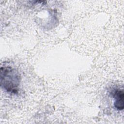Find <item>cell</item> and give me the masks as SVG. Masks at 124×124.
Returning <instances> with one entry per match:
<instances>
[{"label": "cell", "mask_w": 124, "mask_h": 124, "mask_svg": "<svg viewBox=\"0 0 124 124\" xmlns=\"http://www.w3.org/2000/svg\"><path fill=\"white\" fill-rule=\"evenodd\" d=\"M0 76L1 86L4 90L11 93L17 92L20 76L15 69L11 67H1Z\"/></svg>", "instance_id": "cell-1"}, {"label": "cell", "mask_w": 124, "mask_h": 124, "mask_svg": "<svg viewBox=\"0 0 124 124\" xmlns=\"http://www.w3.org/2000/svg\"><path fill=\"white\" fill-rule=\"evenodd\" d=\"M115 101L114 106L118 110H122L124 109V92L123 90H116L113 95Z\"/></svg>", "instance_id": "cell-2"}]
</instances>
